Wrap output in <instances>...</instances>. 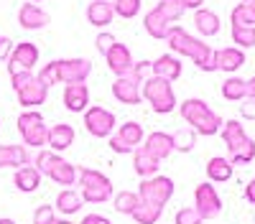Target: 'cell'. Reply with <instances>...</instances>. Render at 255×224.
<instances>
[{
  "instance_id": "6da1fadb",
  "label": "cell",
  "mask_w": 255,
  "mask_h": 224,
  "mask_svg": "<svg viewBox=\"0 0 255 224\" xmlns=\"http://www.w3.org/2000/svg\"><path fill=\"white\" fill-rule=\"evenodd\" d=\"M163 41L168 44L171 54L191 59L197 69H202V72H217V67H215V49H212L209 44H204L202 38H194L191 33H186L181 26L174 23L171 28H168Z\"/></svg>"
},
{
  "instance_id": "7a4b0ae2",
  "label": "cell",
  "mask_w": 255,
  "mask_h": 224,
  "mask_svg": "<svg viewBox=\"0 0 255 224\" xmlns=\"http://www.w3.org/2000/svg\"><path fill=\"white\" fill-rule=\"evenodd\" d=\"M92 74V61L90 59H54L49 64H44L36 74L38 81H44L46 87L54 84H77V81H87V76Z\"/></svg>"
},
{
  "instance_id": "3957f363",
  "label": "cell",
  "mask_w": 255,
  "mask_h": 224,
  "mask_svg": "<svg viewBox=\"0 0 255 224\" xmlns=\"http://www.w3.org/2000/svg\"><path fill=\"white\" fill-rule=\"evenodd\" d=\"M179 115L184 117V122L194 130L197 135H204V138H212L222 130V117L212 110L204 99L199 97H189L179 105Z\"/></svg>"
},
{
  "instance_id": "277c9868",
  "label": "cell",
  "mask_w": 255,
  "mask_h": 224,
  "mask_svg": "<svg viewBox=\"0 0 255 224\" xmlns=\"http://www.w3.org/2000/svg\"><path fill=\"white\" fill-rule=\"evenodd\" d=\"M227 153H230V163L232 166H248V163L255 160V140L245 133L243 122L240 120H227L222 122V130H220Z\"/></svg>"
},
{
  "instance_id": "5b68a950",
  "label": "cell",
  "mask_w": 255,
  "mask_h": 224,
  "mask_svg": "<svg viewBox=\"0 0 255 224\" xmlns=\"http://www.w3.org/2000/svg\"><path fill=\"white\" fill-rule=\"evenodd\" d=\"M77 186H79L77 191L84 199V204H105V201H110L113 194H115L110 176H105L97 168H79Z\"/></svg>"
},
{
  "instance_id": "8992f818",
  "label": "cell",
  "mask_w": 255,
  "mask_h": 224,
  "mask_svg": "<svg viewBox=\"0 0 255 224\" xmlns=\"http://www.w3.org/2000/svg\"><path fill=\"white\" fill-rule=\"evenodd\" d=\"M140 94H143V99L148 102V105H151V110L156 115H171L179 107L171 81H166L161 76H148L140 84Z\"/></svg>"
},
{
  "instance_id": "52a82bcc",
  "label": "cell",
  "mask_w": 255,
  "mask_h": 224,
  "mask_svg": "<svg viewBox=\"0 0 255 224\" xmlns=\"http://www.w3.org/2000/svg\"><path fill=\"white\" fill-rule=\"evenodd\" d=\"M15 128H18V135L23 138V146L31 148V150H41L46 148V135H49V125L44 115L38 110H23L15 120Z\"/></svg>"
},
{
  "instance_id": "ba28073f",
  "label": "cell",
  "mask_w": 255,
  "mask_h": 224,
  "mask_svg": "<svg viewBox=\"0 0 255 224\" xmlns=\"http://www.w3.org/2000/svg\"><path fill=\"white\" fill-rule=\"evenodd\" d=\"M174 191H176V183H174V178H168V176L140 178V183H138V196H140V201L153 204V207H161V209L174 199Z\"/></svg>"
},
{
  "instance_id": "9c48e42d",
  "label": "cell",
  "mask_w": 255,
  "mask_h": 224,
  "mask_svg": "<svg viewBox=\"0 0 255 224\" xmlns=\"http://www.w3.org/2000/svg\"><path fill=\"white\" fill-rule=\"evenodd\" d=\"M82 115H84V130H87L92 138L108 140V138L115 133V128H118L115 112H113V110H105V107H100V105H90Z\"/></svg>"
},
{
  "instance_id": "30bf717a",
  "label": "cell",
  "mask_w": 255,
  "mask_h": 224,
  "mask_svg": "<svg viewBox=\"0 0 255 224\" xmlns=\"http://www.w3.org/2000/svg\"><path fill=\"white\" fill-rule=\"evenodd\" d=\"M38 46L31 44V41H23V44H13L5 64H8V74H20V72H33V67L38 64Z\"/></svg>"
},
{
  "instance_id": "8fae6325",
  "label": "cell",
  "mask_w": 255,
  "mask_h": 224,
  "mask_svg": "<svg viewBox=\"0 0 255 224\" xmlns=\"http://www.w3.org/2000/svg\"><path fill=\"white\" fill-rule=\"evenodd\" d=\"M194 209L199 212L202 219H217L222 214V199L209 181L199 183L194 189Z\"/></svg>"
},
{
  "instance_id": "7c38bea8",
  "label": "cell",
  "mask_w": 255,
  "mask_h": 224,
  "mask_svg": "<svg viewBox=\"0 0 255 224\" xmlns=\"http://www.w3.org/2000/svg\"><path fill=\"white\" fill-rule=\"evenodd\" d=\"M140 84H143V81L138 76H133L130 72L123 74V76H115V81H113V97L120 102V105H140V102H143Z\"/></svg>"
},
{
  "instance_id": "4fadbf2b",
  "label": "cell",
  "mask_w": 255,
  "mask_h": 224,
  "mask_svg": "<svg viewBox=\"0 0 255 224\" xmlns=\"http://www.w3.org/2000/svg\"><path fill=\"white\" fill-rule=\"evenodd\" d=\"M77 176H79V168L74 166V163H69L61 153L56 155V160L51 163V168H49V173H46V178L54 181L56 186H61V189L77 186Z\"/></svg>"
},
{
  "instance_id": "5bb4252c",
  "label": "cell",
  "mask_w": 255,
  "mask_h": 224,
  "mask_svg": "<svg viewBox=\"0 0 255 224\" xmlns=\"http://www.w3.org/2000/svg\"><path fill=\"white\" fill-rule=\"evenodd\" d=\"M77 140V130L69 125V122H56V125L49 128V135H46V148L54 150V153H64L74 146Z\"/></svg>"
},
{
  "instance_id": "9a60e30c",
  "label": "cell",
  "mask_w": 255,
  "mask_h": 224,
  "mask_svg": "<svg viewBox=\"0 0 255 224\" xmlns=\"http://www.w3.org/2000/svg\"><path fill=\"white\" fill-rule=\"evenodd\" d=\"M51 23V15L44 10V8H38L36 3H23L18 8V26L20 28H26V31H41V28H46Z\"/></svg>"
},
{
  "instance_id": "2e32d148",
  "label": "cell",
  "mask_w": 255,
  "mask_h": 224,
  "mask_svg": "<svg viewBox=\"0 0 255 224\" xmlns=\"http://www.w3.org/2000/svg\"><path fill=\"white\" fill-rule=\"evenodd\" d=\"M15 97H18V105H20V107L36 110L38 105H44V102L49 99V87L44 84V81H38V79L33 76L23 89L15 92Z\"/></svg>"
},
{
  "instance_id": "e0dca14e",
  "label": "cell",
  "mask_w": 255,
  "mask_h": 224,
  "mask_svg": "<svg viewBox=\"0 0 255 224\" xmlns=\"http://www.w3.org/2000/svg\"><path fill=\"white\" fill-rule=\"evenodd\" d=\"M64 107L69 112H84L90 107V87L87 81H77V84H64Z\"/></svg>"
},
{
  "instance_id": "ac0fdd59",
  "label": "cell",
  "mask_w": 255,
  "mask_h": 224,
  "mask_svg": "<svg viewBox=\"0 0 255 224\" xmlns=\"http://www.w3.org/2000/svg\"><path fill=\"white\" fill-rule=\"evenodd\" d=\"M143 148L151 153L156 160H166L168 155L174 153V143H171V133H163V130H153L148 133L145 140H143Z\"/></svg>"
},
{
  "instance_id": "d6986e66",
  "label": "cell",
  "mask_w": 255,
  "mask_h": 224,
  "mask_svg": "<svg viewBox=\"0 0 255 224\" xmlns=\"http://www.w3.org/2000/svg\"><path fill=\"white\" fill-rule=\"evenodd\" d=\"M133 54L130 49H128L125 44H115L108 54H105V64H108V69L115 74V76H123L133 69Z\"/></svg>"
},
{
  "instance_id": "ffe728a7",
  "label": "cell",
  "mask_w": 255,
  "mask_h": 224,
  "mask_svg": "<svg viewBox=\"0 0 255 224\" xmlns=\"http://www.w3.org/2000/svg\"><path fill=\"white\" fill-rule=\"evenodd\" d=\"M181 59L176 54H161L156 61H151V76H161L166 81H176L181 76Z\"/></svg>"
},
{
  "instance_id": "44dd1931",
  "label": "cell",
  "mask_w": 255,
  "mask_h": 224,
  "mask_svg": "<svg viewBox=\"0 0 255 224\" xmlns=\"http://www.w3.org/2000/svg\"><path fill=\"white\" fill-rule=\"evenodd\" d=\"M33 160L31 148L26 146H3L0 143V168H20V166H28Z\"/></svg>"
},
{
  "instance_id": "7402d4cb",
  "label": "cell",
  "mask_w": 255,
  "mask_h": 224,
  "mask_svg": "<svg viewBox=\"0 0 255 224\" xmlns=\"http://www.w3.org/2000/svg\"><path fill=\"white\" fill-rule=\"evenodd\" d=\"M243 64H245V51L238 49V46H225V49L215 51V67H217V72L235 74Z\"/></svg>"
},
{
  "instance_id": "603a6c76",
  "label": "cell",
  "mask_w": 255,
  "mask_h": 224,
  "mask_svg": "<svg viewBox=\"0 0 255 224\" xmlns=\"http://www.w3.org/2000/svg\"><path fill=\"white\" fill-rule=\"evenodd\" d=\"M82 207H84V199L79 196L77 189H61L54 199V209L61 217H74L82 212Z\"/></svg>"
},
{
  "instance_id": "cb8c5ba5",
  "label": "cell",
  "mask_w": 255,
  "mask_h": 224,
  "mask_svg": "<svg viewBox=\"0 0 255 224\" xmlns=\"http://www.w3.org/2000/svg\"><path fill=\"white\" fill-rule=\"evenodd\" d=\"M113 135L123 143V146L130 148V150L143 146V140H145V130H143L140 122H135V120H128V122H123V125H118Z\"/></svg>"
},
{
  "instance_id": "d4e9b609",
  "label": "cell",
  "mask_w": 255,
  "mask_h": 224,
  "mask_svg": "<svg viewBox=\"0 0 255 224\" xmlns=\"http://www.w3.org/2000/svg\"><path fill=\"white\" fill-rule=\"evenodd\" d=\"M41 176L31 163L28 166H20V168H15V173H13V186L20 191V194H33V191H38L41 189Z\"/></svg>"
},
{
  "instance_id": "484cf974",
  "label": "cell",
  "mask_w": 255,
  "mask_h": 224,
  "mask_svg": "<svg viewBox=\"0 0 255 224\" xmlns=\"http://www.w3.org/2000/svg\"><path fill=\"white\" fill-rule=\"evenodd\" d=\"M87 20L95 28H108L115 20L113 3H108V0H92V3L87 5Z\"/></svg>"
},
{
  "instance_id": "4316f807",
  "label": "cell",
  "mask_w": 255,
  "mask_h": 224,
  "mask_svg": "<svg viewBox=\"0 0 255 224\" xmlns=\"http://www.w3.org/2000/svg\"><path fill=\"white\" fill-rule=\"evenodd\" d=\"M133 171L140 176V178H151V176H158V168H161V160H156L151 153H148L143 146H138L133 153Z\"/></svg>"
},
{
  "instance_id": "83f0119b",
  "label": "cell",
  "mask_w": 255,
  "mask_h": 224,
  "mask_svg": "<svg viewBox=\"0 0 255 224\" xmlns=\"http://www.w3.org/2000/svg\"><path fill=\"white\" fill-rule=\"evenodd\" d=\"M194 28L204 36V38H212V36H217L222 23H220V15L215 10H207V8H199L194 10Z\"/></svg>"
},
{
  "instance_id": "f1b7e54d",
  "label": "cell",
  "mask_w": 255,
  "mask_h": 224,
  "mask_svg": "<svg viewBox=\"0 0 255 224\" xmlns=\"http://www.w3.org/2000/svg\"><path fill=\"white\" fill-rule=\"evenodd\" d=\"M174 23H168V20L161 15V10L158 8H151L145 13V18H143V28H145V33L151 36V38H158V41H163L166 38V33H168V28H171Z\"/></svg>"
},
{
  "instance_id": "f546056e",
  "label": "cell",
  "mask_w": 255,
  "mask_h": 224,
  "mask_svg": "<svg viewBox=\"0 0 255 224\" xmlns=\"http://www.w3.org/2000/svg\"><path fill=\"white\" fill-rule=\"evenodd\" d=\"M232 171H235V166L230 163V158L215 155V158L207 160V178H209V183H225V181H230Z\"/></svg>"
},
{
  "instance_id": "4dcf8cb0",
  "label": "cell",
  "mask_w": 255,
  "mask_h": 224,
  "mask_svg": "<svg viewBox=\"0 0 255 224\" xmlns=\"http://www.w3.org/2000/svg\"><path fill=\"white\" fill-rule=\"evenodd\" d=\"M222 97L227 102H243L248 97V79L240 76H227L222 81Z\"/></svg>"
},
{
  "instance_id": "1f68e13d",
  "label": "cell",
  "mask_w": 255,
  "mask_h": 224,
  "mask_svg": "<svg viewBox=\"0 0 255 224\" xmlns=\"http://www.w3.org/2000/svg\"><path fill=\"white\" fill-rule=\"evenodd\" d=\"M113 209L118 212V214H128L130 217L133 212H135V207L140 204V196H138V191H128V189H123V191H118V194H113Z\"/></svg>"
},
{
  "instance_id": "d6a6232c",
  "label": "cell",
  "mask_w": 255,
  "mask_h": 224,
  "mask_svg": "<svg viewBox=\"0 0 255 224\" xmlns=\"http://www.w3.org/2000/svg\"><path fill=\"white\" fill-rule=\"evenodd\" d=\"M197 133L191 130L189 125L186 128H179V130H174L171 133V143H174V153H191L194 150V146H197Z\"/></svg>"
},
{
  "instance_id": "836d02e7",
  "label": "cell",
  "mask_w": 255,
  "mask_h": 224,
  "mask_svg": "<svg viewBox=\"0 0 255 224\" xmlns=\"http://www.w3.org/2000/svg\"><path fill=\"white\" fill-rule=\"evenodd\" d=\"M161 214H163V209H161V207H153V204L140 201L130 217H133V222H135V224H158V222H161Z\"/></svg>"
},
{
  "instance_id": "e575fe53",
  "label": "cell",
  "mask_w": 255,
  "mask_h": 224,
  "mask_svg": "<svg viewBox=\"0 0 255 224\" xmlns=\"http://www.w3.org/2000/svg\"><path fill=\"white\" fill-rule=\"evenodd\" d=\"M232 44L238 49H253L255 46V26H248V28H240V26H232Z\"/></svg>"
},
{
  "instance_id": "d590c367",
  "label": "cell",
  "mask_w": 255,
  "mask_h": 224,
  "mask_svg": "<svg viewBox=\"0 0 255 224\" xmlns=\"http://www.w3.org/2000/svg\"><path fill=\"white\" fill-rule=\"evenodd\" d=\"M140 5H143V0H113V10L115 15L125 18V20H130L140 13Z\"/></svg>"
},
{
  "instance_id": "8d00e7d4",
  "label": "cell",
  "mask_w": 255,
  "mask_h": 224,
  "mask_svg": "<svg viewBox=\"0 0 255 224\" xmlns=\"http://www.w3.org/2000/svg\"><path fill=\"white\" fill-rule=\"evenodd\" d=\"M158 10H161V15L168 20V23H176V20L184 15V5H181V0H161V3L156 5Z\"/></svg>"
},
{
  "instance_id": "74e56055",
  "label": "cell",
  "mask_w": 255,
  "mask_h": 224,
  "mask_svg": "<svg viewBox=\"0 0 255 224\" xmlns=\"http://www.w3.org/2000/svg\"><path fill=\"white\" fill-rule=\"evenodd\" d=\"M230 23H232V26H240V28H248V26H255V15L248 10L245 3H240V5L232 8V13H230Z\"/></svg>"
},
{
  "instance_id": "f35d334b",
  "label": "cell",
  "mask_w": 255,
  "mask_h": 224,
  "mask_svg": "<svg viewBox=\"0 0 255 224\" xmlns=\"http://www.w3.org/2000/svg\"><path fill=\"white\" fill-rule=\"evenodd\" d=\"M204 219L199 217V212L194 207H181L174 217V224H202Z\"/></svg>"
},
{
  "instance_id": "ab89813d",
  "label": "cell",
  "mask_w": 255,
  "mask_h": 224,
  "mask_svg": "<svg viewBox=\"0 0 255 224\" xmlns=\"http://www.w3.org/2000/svg\"><path fill=\"white\" fill-rule=\"evenodd\" d=\"M54 219H56L54 204H41V207H36V212H33V224H51Z\"/></svg>"
},
{
  "instance_id": "60d3db41",
  "label": "cell",
  "mask_w": 255,
  "mask_h": 224,
  "mask_svg": "<svg viewBox=\"0 0 255 224\" xmlns=\"http://www.w3.org/2000/svg\"><path fill=\"white\" fill-rule=\"evenodd\" d=\"M115 44H118V38H115L110 31H102V33H97V38H95V46H97V51H100L102 56L108 54Z\"/></svg>"
},
{
  "instance_id": "b9f144b4",
  "label": "cell",
  "mask_w": 255,
  "mask_h": 224,
  "mask_svg": "<svg viewBox=\"0 0 255 224\" xmlns=\"http://www.w3.org/2000/svg\"><path fill=\"white\" fill-rule=\"evenodd\" d=\"M33 76H36L33 72H20V74H13V76H10V87H13V92L23 89V87L28 84V81H31Z\"/></svg>"
},
{
  "instance_id": "7bdbcfd3",
  "label": "cell",
  "mask_w": 255,
  "mask_h": 224,
  "mask_svg": "<svg viewBox=\"0 0 255 224\" xmlns=\"http://www.w3.org/2000/svg\"><path fill=\"white\" fill-rule=\"evenodd\" d=\"M130 74L133 76H138L140 81H145L148 79V74H151V61H133V69H130Z\"/></svg>"
},
{
  "instance_id": "ee69618b",
  "label": "cell",
  "mask_w": 255,
  "mask_h": 224,
  "mask_svg": "<svg viewBox=\"0 0 255 224\" xmlns=\"http://www.w3.org/2000/svg\"><path fill=\"white\" fill-rule=\"evenodd\" d=\"M240 115H243L245 120H255V99L245 97V99L240 102Z\"/></svg>"
},
{
  "instance_id": "f6af8a7d",
  "label": "cell",
  "mask_w": 255,
  "mask_h": 224,
  "mask_svg": "<svg viewBox=\"0 0 255 224\" xmlns=\"http://www.w3.org/2000/svg\"><path fill=\"white\" fill-rule=\"evenodd\" d=\"M108 146H110V150H113V153H120V155H125V153H133L128 146H123V143H120L115 135H110V138H108Z\"/></svg>"
},
{
  "instance_id": "bcb514c9",
  "label": "cell",
  "mask_w": 255,
  "mask_h": 224,
  "mask_svg": "<svg viewBox=\"0 0 255 224\" xmlns=\"http://www.w3.org/2000/svg\"><path fill=\"white\" fill-rule=\"evenodd\" d=\"M79 224H113V222H110L108 217H102V214H95V212H92V214H84Z\"/></svg>"
},
{
  "instance_id": "7dc6e473",
  "label": "cell",
  "mask_w": 255,
  "mask_h": 224,
  "mask_svg": "<svg viewBox=\"0 0 255 224\" xmlns=\"http://www.w3.org/2000/svg\"><path fill=\"white\" fill-rule=\"evenodd\" d=\"M10 49H13V41L8 38V36H0V59H8V54H10Z\"/></svg>"
},
{
  "instance_id": "c3c4849f",
  "label": "cell",
  "mask_w": 255,
  "mask_h": 224,
  "mask_svg": "<svg viewBox=\"0 0 255 224\" xmlns=\"http://www.w3.org/2000/svg\"><path fill=\"white\" fill-rule=\"evenodd\" d=\"M181 5H184L186 10H199V8L204 5V0H181Z\"/></svg>"
},
{
  "instance_id": "681fc988",
  "label": "cell",
  "mask_w": 255,
  "mask_h": 224,
  "mask_svg": "<svg viewBox=\"0 0 255 224\" xmlns=\"http://www.w3.org/2000/svg\"><path fill=\"white\" fill-rule=\"evenodd\" d=\"M245 199L250 201V204H255V178L248 183V186H245Z\"/></svg>"
},
{
  "instance_id": "f907efd6",
  "label": "cell",
  "mask_w": 255,
  "mask_h": 224,
  "mask_svg": "<svg viewBox=\"0 0 255 224\" xmlns=\"http://www.w3.org/2000/svg\"><path fill=\"white\" fill-rule=\"evenodd\" d=\"M248 97H250V99H255V76H250V79H248Z\"/></svg>"
},
{
  "instance_id": "816d5d0a",
  "label": "cell",
  "mask_w": 255,
  "mask_h": 224,
  "mask_svg": "<svg viewBox=\"0 0 255 224\" xmlns=\"http://www.w3.org/2000/svg\"><path fill=\"white\" fill-rule=\"evenodd\" d=\"M51 224H74V222H72L69 217H56V219H54Z\"/></svg>"
},
{
  "instance_id": "f5cc1de1",
  "label": "cell",
  "mask_w": 255,
  "mask_h": 224,
  "mask_svg": "<svg viewBox=\"0 0 255 224\" xmlns=\"http://www.w3.org/2000/svg\"><path fill=\"white\" fill-rule=\"evenodd\" d=\"M245 5H248V10L255 15V0H245Z\"/></svg>"
},
{
  "instance_id": "db71d44e",
  "label": "cell",
  "mask_w": 255,
  "mask_h": 224,
  "mask_svg": "<svg viewBox=\"0 0 255 224\" xmlns=\"http://www.w3.org/2000/svg\"><path fill=\"white\" fill-rule=\"evenodd\" d=\"M0 224H18V222L10 219V217H0Z\"/></svg>"
},
{
  "instance_id": "11a10c76",
  "label": "cell",
  "mask_w": 255,
  "mask_h": 224,
  "mask_svg": "<svg viewBox=\"0 0 255 224\" xmlns=\"http://www.w3.org/2000/svg\"><path fill=\"white\" fill-rule=\"evenodd\" d=\"M28 3H41V0H28Z\"/></svg>"
},
{
  "instance_id": "9f6ffc18",
  "label": "cell",
  "mask_w": 255,
  "mask_h": 224,
  "mask_svg": "<svg viewBox=\"0 0 255 224\" xmlns=\"http://www.w3.org/2000/svg\"><path fill=\"white\" fill-rule=\"evenodd\" d=\"M0 125H3V122H0Z\"/></svg>"
},
{
  "instance_id": "6f0895ef",
  "label": "cell",
  "mask_w": 255,
  "mask_h": 224,
  "mask_svg": "<svg viewBox=\"0 0 255 224\" xmlns=\"http://www.w3.org/2000/svg\"><path fill=\"white\" fill-rule=\"evenodd\" d=\"M243 3H245V0H243Z\"/></svg>"
}]
</instances>
